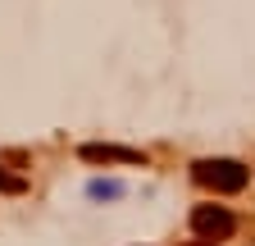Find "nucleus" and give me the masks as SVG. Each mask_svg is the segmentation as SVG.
<instances>
[{"label":"nucleus","mask_w":255,"mask_h":246,"mask_svg":"<svg viewBox=\"0 0 255 246\" xmlns=\"http://www.w3.org/2000/svg\"><path fill=\"white\" fill-rule=\"evenodd\" d=\"M191 178H196L201 187L219 192V196H237L251 182V169L242 160H201V164H191Z\"/></svg>","instance_id":"obj_1"},{"label":"nucleus","mask_w":255,"mask_h":246,"mask_svg":"<svg viewBox=\"0 0 255 246\" xmlns=\"http://www.w3.org/2000/svg\"><path fill=\"white\" fill-rule=\"evenodd\" d=\"M191 233L205 237V242H228L237 233V219L223 205H196L191 210Z\"/></svg>","instance_id":"obj_2"},{"label":"nucleus","mask_w":255,"mask_h":246,"mask_svg":"<svg viewBox=\"0 0 255 246\" xmlns=\"http://www.w3.org/2000/svg\"><path fill=\"white\" fill-rule=\"evenodd\" d=\"M78 155L91 160V164H146L141 150H132V146H101V141H87Z\"/></svg>","instance_id":"obj_3"},{"label":"nucleus","mask_w":255,"mask_h":246,"mask_svg":"<svg viewBox=\"0 0 255 246\" xmlns=\"http://www.w3.org/2000/svg\"><path fill=\"white\" fill-rule=\"evenodd\" d=\"M0 192H23V178H9V173H0Z\"/></svg>","instance_id":"obj_4"},{"label":"nucleus","mask_w":255,"mask_h":246,"mask_svg":"<svg viewBox=\"0 0 255 246\" xmlns=\"http://www.w3.org/2000/svg\"><path fill=\"white\" fill-rule=\"evenodd\" d=\"M182 246H219V242H205V237H196V242H182Z\"/></svg>","instance_id":"obj_5"}]
</instances>
